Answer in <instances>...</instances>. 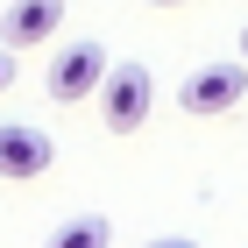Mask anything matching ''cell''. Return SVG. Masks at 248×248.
<instances>
[{
  "instance_id": "9",
  "label": "cell",
  "mask_w": 248,
  "mask_h": 248,
  "mask_svg": "<svg viewBox=\"0 0 248 248\" xmlns=\"http://www.w3.org/2000/svg\"><path fill=\"white\" fill-rule=\"evenodd\" d=\"M156 7H185V0H156Z\"/></svg>"
},
{
  "instance_id": "2",
  "label": "cell",
  "mask_w": 248,
  "mask_h": 248,
  "mask_svg": "<svg viewBox=\"0 0 248 248\" xmlns=\"http://www.w3.org/2000/svg\"><path fill=\"white\" fill-rule=\"evenodd\" d=\"M149 99H156L149 64H114L107 85H99V121H107L114 135H135L142 121H149Z\"/></svg>"
},
{
  "instance_id": "5",
  "label": "cell",
  "mask_w": 248,
  "mask_h": 248,
  "mask_svg": "<svg viewBox=\"0 0 248 248\" xmlns=\"http://www.w3.org/2000/svg\"><path fill=\"white\" fill-rule=\"evenodd\" d=\"M57 29H64V0H15L0 15V43L7 50H43Z\"/></svg>"
},
{
  "instance_id": "8",
  "label": "cell",
  "mask_w": 248,
  "mask_h": 248,
  "mask_svg": "<svg viewBox=\"0 0 248 248\" xmlns=\"http://www.w3.org/2000/svg\"><path fill=\"white\" fill-rule=\"evenodd\" d=\"M7 85H15V50L0 43V93H7Z\"/></svg>"
},
{
  "instance_id": "7",
  "label": "cell",
  "mask_w": 248,
  "mask_h": 248,
  "mask_svg": "<svg viewBox=\"0 0 248 248\" xmlns=\"http://www.w3.org/2000/svg\"><path fill=\"white\" fill-rule=\"evenodd\" d=\"M142 248H199V241H191V234H149Z\"/></svg>"
},
{
  "instance_id": "6",
  "label": "cell",
  "mask_w": 248,
  "mask_h": 248,
  "mask_svg": "<svg viewBox=\"0 0 248 248\" xmlns=\"http://www.w3.org/2000/svg\"><path fill=\"white\" fill-rule=\"evenodd\" d=\"M43 248H114V220H107V213H78V220H64Z\"/></svg>"
},
{
  "instance_id": "3",
  "label": "cell",
  "mask_w": 248,
  "mask_h": 248,
  "mask_svg": "<svg viewBox=\"0 0 248 248\" xmlns=\"http://www.w3.org/2000/svg\"><path fill=\"white\" fill-rule=\"evenodd\" d=\"M107 71H114V57H107L99 43H71V50H57V57H50V71H43V85H50V99H64V107H78V99H99V85H107Z\"/></svg>"
},
{
  "instance_id": "4",
  "label": "cell",
  "mask_w": 248,
  "mask_h": 248,
  "mask_svg": "<svg viewBox=\"0 0 248 248\" xmlns=\"http://www.w3.org/2000/svg\"><path fill=\"white\" fill-rule=\"evenodd\" d=\"M50 156H57V142H50L36 121H0V177H7V185L43 177V170H50Z\"/></svg>"
},
{
  "instance_id": "1",
  "label": "cell",
  "mask_w": 248,
  "mask_h": 248,
  "mask_svg": "<svg viewBox=\"0 0 248 248\" xmlns=\"http://www.w3.org/2000/svg\"><path fill=\"white\" fill-rule=\"evenodd\" d=\"M248 99V57H220V64H199V71L177 85V107L185 114H227Z\"/></svg>"
},
{
  "instance_id": "10",
  "label": "cell",
  "mask_w": 248,
  "mask_h": 248,
  "mask_svg": "<svg viewBox=\"0 0 248 248\" xmlns=\"http://www.w3.org/2000/svg\"><path fill=\"white\" fill-rule=\"evenodd\" d=\"M241 57H248V29H241Z\"/></svg>"
}]
</instances>
